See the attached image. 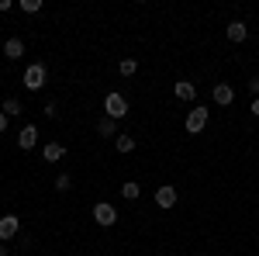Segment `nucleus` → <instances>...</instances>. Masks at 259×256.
<instances>
[{
	"label": "nucleus",
	"mask_w": 259,
	"mask_h": 256,
	"mask_svg": "<svg viewBox=\"0 0 259 256\" xmlns=\"http://www.w3.org/2000/svg\"><path fill=\"white\" fill-rule=\"evenodd\" d=\"M45 80H49V66H45V62H31V66L24 69V87H28V90H41Z\"/></svg>",
	"instance_id": "f257e3e1"
},
{
	"label": "nucleus",
	"mask_w": 259,
	"mask_h": 256,
	"mask_svg": "<svg viewBox=\"0 0 259 256\" xmlns=\"http://www.w3.org/2000/svg\"><path fill=\"white\" fill-rule=\"evenodd\" d=\"M104 115H107V118H124V115H128V100L121 97V94H107V97H104Z\"/></svg>",
	"instance_id": "f03ea898"
},
{
	"label": "nucleus",
	"mask_w": 259,
	"mask_h": 256,
	"mask_svg": "<svg viewBox=\"0 0 259 256\" xmlns=\"http://www.w3.org/2000/svg\"><path fill=\"white\" fill-rule=\"evenodd\" d=\"M94 222H97L100 229H111V225L118 222V211H114V204H107V201H97V204H94Z\"/></svg>",
	"instance_id": "7ed1b4c3"
},
{
	"label": "nucleus",
	"mask_w": 259,
	"mask_h": 256,
	"mask_svg": "<svg viewBox=\"0 0 259 256\" xmlns=\"http://www.w3.org/2000/svg\"><path fill=\"white\" fill-rule=\"evenodd\" d=\"M207 118H211V115H207L204 107H194V111L187 115V121H183V125H187V132H190V135H200V132L207 128Z\"/></svg>",
	"instance_id": "20e7f679"
},
{
	"label": "nucleus",
	"mask_w": 259,
	"mask_h": 256,
	"mask_svg": "<svg viewBox=\"0 0 259 256\" xmlns=\"http://www.w3.org/2000/svg\"><path fill=\"white\" fill-rule=\"evenodd\" d=\"M21 232V218L18 215H0V242H11Z\"/></svg>",
	"instance_id": "39448f33"
},
{
	"label": "nucleus",
	"mask_w": 259,
	"mask_h": 256,
	"mask_svg": "<svg viewBox=\"0 0 259 256\" xmlns=\"http://www.w3.org/2000/svg\"><path fill=\"white\" fill-rule=\"evenodd\" d=\"M4 56L14 62V59H21L24 56V39H18V35H11V39L4 42Z\"/></svg>",
	"instance_id": "423d86ee"
},
{
	"label": "nucleus",
	"mask_w": 259,
	"mask_h": 256,
	"mask_svg": "<svg viewBox=\"0 0 259 256\" xmlns=\"http://www.w3.org/2000/svg\"><path fill=\"white\" fill-rule=\"evenodd\" d=\"M156 204H159V208H173V204H177V187H173V184H162L159 191H156Z\"/></svg>",
	"instance_id": "0eeeda50"
},
{
	"label": "nucleus",
	"mask_w": 259,
	"mask_h": 256,
	"mask_svg": "<svg viewBox=\"0 0 259 256\" xmlns=\"http://www.w3.org/2000/svg\"><path fill=\"white\" fill-rule=\"evenodd\" d=\"M18 145L21 149H35V145H38V128H35V125H24L21 135H18Z\"/></svg>",
	"instance_id": "6e6552de"
},
{
	"label": "nucleus",
	"mask_w": 259,
	"mask_h": 256,
	"mask_svg": "<svg viewBox=\"0 0 259 256\" xmlns=\"http://www.w3.org/2000/svg\"><path fill=\"white\" fill-rule=\"evenodd\" d=\"M173 94H177V100H187V104H190V100L197 97V87H194L190 80H180L177 87H173Z\"/></svg>",
	"instance_id": "1a4fd4ad"
},
{
	"label": "nucleus",
	"mask_w": 259,
	"mask_h": 256,
	"mask_svg": "<svg viewBox=\"0 0 259 256\" xmlns=\"http://www.w3.org/2000/svg\"><path fill=\"white\" fill-rule=\"evenodd\" d=\"M214 104H221V107L235 104V90H232L228 83H218V87H214Z\"/></svg>",
	"instance_id": "9d476101"
},
{
	"label": "nucleus",
	"mask_w": 259,
	"mask_h": 256,
	"mask_svg": "<svg viewBox=\"0 0 259 256\" xmlns=\"http://www.w3.org/2000/svg\"><path fill=\"white\" fill-rule=\"evenodd\" d=\"M225 35H228V42H245L249 28H245V21H232V24L225 28Z\"/></svg>",
	"instance_id": "9b49d317"
},
{
	"label": "nucleus",
	"mask_w": 259,
	"mask_h": 256,
	"mask_svg": "<svg viewBox=\"0 0 259 256\" xmlns=\"http://www.w3.org/2000/svg\"><path fill=\"white\" fill-rule=\"evenodd\" d=\"M97 135H104V138H118V121L104 115V118L97 121Z\"/></svg>",
	"instance_id": "f8f14e48"
},
{
	"label": "nucleus",
	"mask_w": 259,
	"mask_h": 256,
	"mask_svg": "<svg viewBox=\"0 0 259 256\" xmlns=\"http://www.w3.org/2000/svg\"><path fill=\"white\" fill-rule=\"evenodd\" d=\"M41 156L49 159V163H59V159L66 156V145H62V142H49V145L41 149Z\"/></svg>",
	"instance_id": "ddd939ff"
},
{
	"label": "nucleus",
	"mask_w": 259,
	"mask_h": 256,
	"mask_svg": "<svg viewBox=\"0 0 259 256\" xmlns=\"http://www.w3.org/2000/svg\"><path fill=\"white\" fill-rule=\"evenodd\" d=\"M114 149H118L121 156L135 153V138H132V135H118V138H114Z\"/></svg>",
	"instance_id": "4468645a"
},
{
	"label": "nucleus",
	"mask_w": 259,
	"mask_h": 256,
	"mask_svg": "<svg viewBox=\"0 0 259 256\" xmlns=\"http://www.w3.org/2000/svg\"><path fill=\"white\" fill-rule=\"evenodd\" d=\"M139 194H142V187L135 184V180H128V184H121V197H124V201H139Z\"/></svg>",
	"instance_id": "2eb2a0df"
},
{
	"label": "nucleus",
	"mask_w": 259,
	"mask_h": 256,
	"mask_svg": "<svg viewBox=\"0 0 259 256\" xmlns=\"http://www.w3.org/2000/svg\"><path fill=\"white\" fill-rule=\"evenodd\" d=\"M0 111H4L7 118H18V115H21V100H18V97H7V100H4V107H0Z\"/></svg>",
	"instance_id": "dca6fc26"
},
{
	"label": "nucleus",
	"mask_w": 259,
	"mask_h": 256,
	"mask_svg": "<svg viewBox=\"0 0 259 256\" xmlns=\"http://www.w3.org/2000/svg\"><path fill=\"white\" fill-rule=\"evenodd\" d=\"M118 69H121V77H135V73H139V62L132 59V56H124Z\"/></svg>",
	"instance_id": "f3484780"
},
{
	"label": "nucleus",
	"mask_w": 259,
	"mask_h": 256,
	"mask_svg": "<svg viewBox=\"0 0 259 256\" xmlns=\"http://www.w3.org/2000/svg\"><path fill=\"white\" fill-rule=\"evenodd\" d=\"M21 11H24V14H38L41 0H21Z\"/></svg>",
	"instance_id": "a211bd4d"
},
{
	"label": "nucleus",
	"mask_w": 259,
	"mask_h": 256,
	"mask_svg": "<svg viewBox=\"0 0 259 256\" xmlns=\"http://www.w3.org/2000/svg\"><path fill=\"white\" fill-rule=\"evenodd\" d=\"M56 187H59V191H69V187H73V177H69V173H59V177H56Z\"/></svg>",
	"instance_id": "6ab92c4d"
},
{
	"label": "nucleus",
	"mask_w": 259,
	"mask_h": 256,
	"mask_svg": "<svg viewBox=\"0 0 259 256\" xmlns=\"http://www.w3.org/2000/svg\"><path fill=\"white\" fill-rule=\"evenodd\" d=\"M45 118H59V104H56V100L45 104Z\"/></svg>",
	"instance_id": "aec40b11"
},
{
	"label": "nucleus",
	"mask_w": 259,
	"mask_h": 256,
	"mask_svg": "<svg viewBox=\"0 0 259 256\" xmlns=\"http://www.w3.org/2000/svg\"><path fill=\"white\" fill-rule=\"evenodd\" d=\"M249 94H252V100L259 97V77H252V80H249Z\"/></svg>",
	"instance_id": "412c9836"
},
{
	"label": "nucleus",
	"mask_w": 259,
	"mask_h": 256,
	"mask_svg": "<svg viewBox=\"0 0 259 256\" xmlns=\"http://www.w3.org/2000/svg\"><path fill=\"white\" fill-rule=\"evenodd\" d=\"M7 121H11V118H7V115L0 111V132H7Z\"/></svg>",
	"instance_id": "4be33fe9"
},
{
	"label": "nucleus",
	"mask_w": 259,
	"mask_h": 256,
	"mask_svg": "<svg viewBox=\"0 0 259 256\" xmlns=\"http://www.w3.org/2000/svg\"><path fill=\"white\" fill-rule=\"evenodd\" d=\"M249 111H252V115H256V118H259V97L252 100V104H249Z\"/></svg>",
	"instance_id": "5701e85b"
},
{
	"label": "nucleus",
	"mask_w": 259,
	"mask_h": 256,
	"mask_svg": "<svg viewBox=\"0 0 259 256\" xmlns=\"http://www.w3.org/2000/svg\"><path fill=\"white\" fill-rule=\"evenodd\" d=\"M0 256H11V249H7V242H0Z\"/></svg>",
	"instance_id": "b1692460"
}]
</instances>
